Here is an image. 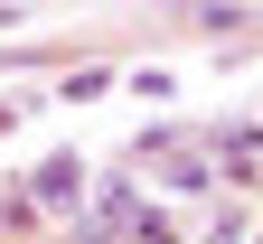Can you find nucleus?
I'll list each match as a JSON object with an SVG mask.
<instances>
[{"label":"nucleus","instance_id":"nucleus-2","mask_svg":"<svg viewBox=\"0 0 263 244\" xmlns=\"http://www.w3.org/2000/svg\"><path fill=\"white\" fill-rule=\"evenodd\" d=\"M132 244H179V235H170V216H132Z\"/></svg>","mask_w":263,"mask_h":244},{"label":"nucleus","instance_id":"nucleus-1","mask_svg":"<svg viewBox=\"0 0 263 244\" xmlns=\"http://www.w3.org/2000/svg\"><path fill=\"white\" fill-rule=\"evenodd\" d=\"M28 197H38V207H76V197H85V160H38Z\"/></svg>","mask_w":263,"mask_h":244}]
</instances>
